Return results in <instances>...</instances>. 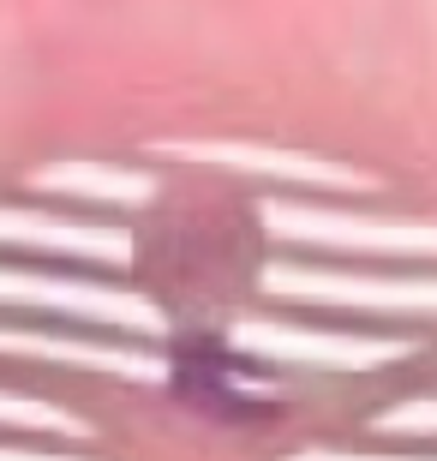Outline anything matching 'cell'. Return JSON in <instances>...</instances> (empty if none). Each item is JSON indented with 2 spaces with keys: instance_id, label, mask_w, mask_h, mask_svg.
Instances as JSON below:
<instances>
[{
  "instance_id": "cell-1",
  "label": "cell",
  "mask_w": 437,
  "mask_h": 461,
  "mask_svg": "<svg viewBox=\"0 0 437 461\" xmlns=\"http://www.w3.org/2000/svg\"><path fill=\"white\" fill-rule=\"evenodd\" d=\"M252 372L258 366L240 359V348H228L222 336H186L168 359V390L216 426H264L276 420V395L258 390Z\"/></svg>"
},
{
  "instance_id": "cell-2",
  "label": "cell",
  "mask_w": 437,
  "mask_h": 461,
  "mask_svg": "<svg viewBox=\"0 0 437 461\" xmlns=\"http://www.w3.org/2000/svg\"><path fill=\"white\" fill-rule=\"evenodd\" d=\"M0 306L36 312L42 324H90V330H162V312L150 300H138L108 282H85V276H49V270H0Z\"/></svg>"
},
{
  "instance_id": "cell-3",
  "label": "cell",
  "mask_w": 437,
  "mask_h": 461,
  "mask_svg": "<svg viewBox=\"0 0 437 461\" xmlns=\"http://www.w3.org/2000/svg\"><path fill=\"white\" fill-rule=\"evenodd\" d=\"M269 288L312 306H360V312H437V276L407 282H353L341 270H276Z\"/></svg>"
},
{
  "instance_id": "cell-4",
  "label": "cell",
  "mask_w": 437,
  "mask_h": 461,
  "mask_svg": "<svg viewBox=\"0 0 437 461\" xmlns=\"http://www.w3.org/2000/svg\"><path fill=\"white\" fill-rule=\"evenodd\" d=\"M240 348L269 354V359H318V366H341V372L402 354L396 342H366V336H300V330H264V324L246 330V336H240Z\"/></svg>"
},
{
  "instance_id": "cell-5",
  "label": "cell",
  "mask_w": 437,
  "mask_h": 461,
  "mask_svg": "<svg viewBox=\"0 0 437 461\" xmlns=\"http://www.w3.org/2000/svg\"><path fill=\"white\" fill-rule=\"evenodd\" d=\"M0 431H67V420L31 395H0Z\"/></svg>"
},
{
  "instance_id": "cell-6",
  "label": "cell",
  "mask_w": 437,
  "mask_h": 461,
  "mask_svg": "<svg viewBox=\"0 0 437 461\" xmlns=\"http://www.w3.org/2000/svg\"><path fill=\"white\" fill-rule=\"evenodd\" d=\"M389 438H420V444H437V402H407L384 420Z\"/></svg>"
},
{
  "instance_id": "cell-7",
  "label": "cell",
  "mask_w": 437,
  "mask_h": 461,
  "mask_svg": "<svg viewBox=\"0 0 437 461\" xmlns=\"http://www.w3.org/2000/svg\"><path fill=\"white\" fill-rule=\"evenodd\" d=\"M0 461H85V456H54V449H24V444H0Z\"/></svg>"
},
{
  "instance_id": "cell-8",
  "label": "cell",
  "mask_w": 437,
  "mask_h": 461,
  "mask_svg": "<svg viewBox=\"0 0 437 461\" xmlns=\"http://www.w3.org/2000/svg\"><path fill=\"white\" fill-rule=\"evenodd\" d=\"M305 461H437V456H305Z\"/></svg>"
}]
</instances>
